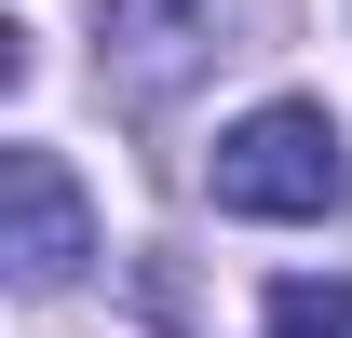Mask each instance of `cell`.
<instances>
[{"mask_svg": "<svg viewBox=\"0 0 352 338\" xmlns=\"http://www.w3.org/2000/svg\"><path fill=\"white\" fill-rule=\"evenodd\" d=\"M204 190H217V216L298 230V216H339L352 203V149H339V122H325L311 95H271V109H244V122L217 135Z\"/></svg>", "mask_w": 352, "mask_h": 338, "instance_id": "cell-1", "label": "cell"}, {"mask_svg": "<svg viewBox=\"0 0 352 338\" xmlns=\"http://www.w3.org/2000/svg\"><path fill=\"white\" fill-rule=\"evenodd\" d=\"M258 325H271V338H352V271H325V284H311V271H298V284H271Z\"/></svg>", "mask_w": 352, "mask_h": 338, "instance_id": "cell-4", "label": "cell"}, {"mask_svg": "<svg viewBox=\"0 0 352 338\" xmlns=\"http://www.w3.org/2000/svg\"><path fill=\"white\" fill-rule=\"evenodd\" d=\"M95 27H109L95 68H109L135 109H163V95H190L204 68H217V0H109Z\"/></svg>", "mask_w": 352, "mask_h": 338, "instance_id": "cell-3", "label": "cell"}, {"mask_svg": "<svg viewBox=\"0 0 352 338\" xmlns=\"http://www.w3.org/2000/svg\"><path fill=\"white\" fill-rule=\"evenodd\" d=\"M82 257H95V203H82V176L54 163V149H0V271H14V297L82 284Z\"/></svg>", "mask_w": 352, "mask_h": 338, "instance_id": "cell-2", "label": "cell"}]
</instances>
